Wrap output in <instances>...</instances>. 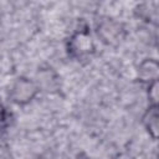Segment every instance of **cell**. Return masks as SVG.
<instances>
[{
  "mask_svg": "<svg viewBox=\"0 0 159 159\" xmlns=\"http://www.w3.org/2000/svg\"><path fill=\"white\" fill-rule=\"evenodd\" d=\"M36 93H37V86L29 78L21 77L12 86L10 96L15 103L26 104L36 96Z\"/></svg>",
  "mask_w": 159,
  "mask_h": 159,
  "instance_id": "cell-1",
  "label": "cell"
},
{
  "mask_svg": "<svg viewBox=\"0 0 159 159\" xmlns=\"http://www.w3.org/2000/svg\"><path fill=\"white\" fill-rule=\"evenodd\" d=\"M92 50H93V45H92L91 37H88L84 34H80L78 35V39L77 40H73L72 47H71V51L72 52H76L78 57L89 53Z\"/></svg>",
  "mask_w": 159,
  "mask_h": 159,
  "instance_id": "cell-2",
  "label": "cell"
},
{
  "mask_svg": "<svg viewBox=\"0 0 159 159\" xmlns=\"http://www.w3.org/2000/svg\"><path fill=\"white\" fill-rule=\"evenodd\" d=\"M6 122V111H5V107L4 104L1 103L0 101V128L2 127V124Z\"/></svg>",
  "mask_w": 159,
  "mask_h": 159,
  "instance_id": "cell-3",
  "label": "cell"
}]
</instances>
